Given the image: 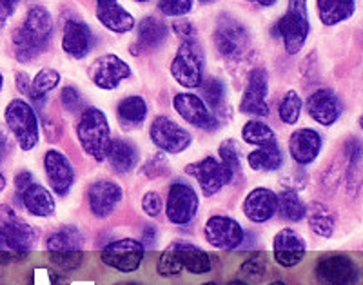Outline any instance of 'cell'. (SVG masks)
<instances>
[{
    "instance_id": "obj_1",
    "label": "cell",
    "mask_w": 363,
    "mask_h": 285,
    "mask_svg": "<svg viewBox=\"0 0 363 285\" xmlns=\"http://www.w3.org/2000/svg\"><path fill=\"white\" fill-rule=\"evenodd\" d=\"M53 33V18L44 6H33L24 24L13 33V48L18 62H29L48 48Z\"/></svg>"
},
{
    "instance_id": "obj_2",
    "label": "cell",
    "mask_w": 363,
    "mask_h": 285,
    "mask_svg": "<svg viewBox=\"0 0 363 285\" xmlns=\"http://www.w3.org/2000/svg\"><path fill=\"white\" fill-rule=\"evenodd\" d=\"M37 242L35 229L26 223L9 206L0 203V262L21 260Z\"/></svg>"
},
{
    "instance_id": "obj_3",
    "label": "cell",
    "mask_w": 363,
    "mask_h": 285,
    "mask_svg": "<svg viewBox=\"0 0 363 285\" xmlns=\"http://www.w3.org/2000/svg\"><path fill=\"white\" fill-rule=\"evenodd\" d=\"M77 137H79L80 145L89 157L95 158L96 162L106 160L108 145L111 137H109V124L108 116L104 115L99 108H86L77 125Z\"/></svg>"
},
{
    "instance_id": "obj_4",
    "label": "cell",
    "mask_w": 363,
    "mask_h": 285,
    "mask_svg": "<svg viewBox=\"0 0 363 285\" xmlns=\"http://www.w3.org/2000/svg\"><path fill=\"white\" fill-rule=\"evenodd\" d=\"M309 29L307 0H289V9L277 24V31L284 40L285 51L289 55H296L306 46Z\"/></svg>"
},
{
    "instance_id": "obj_5",
    "label": "cell",
    "mask_w": 363,
    "mask_h": 285,
    "mask_svg": "<svg viewBox=\"0 0 363 285\" xmlns=\"http://www.w3.org/2000/svg\"><path fill=\"white\" fill-rule=\"evenodd\" d=\"M203 53L196 38L182 42L177 57L171 62V74L182 87L194 89L202 86Z\"/></svg>"
},
{
    "instance_id": "obj_6",
    "label": "cell",
    "mask_w": 363,
    "mask_h": 285,
    "mask_svg": "<svg viewBox=\"0 0 363 285\" xmlns=\"http://www.w3.org/2000/svg\"><path fill=\"white\" fill-rule=\"evenodd\" d=\"M4 116L22 151H31L38 142V120L35 109L24 100L15 99L8 104Z\"/></svg>"
},
{
    "instance_id": "obj_7",
    "label": "cell",
    "mask_w": 363,
    "mask_h": 285,
    "mask_svg": "<svg viewBox=\"0 0 363 285\" xmlns=\"http://www.w3.org/2000/svg\"><path fill=\"white\" fill-rule=\"evenodd\" d=\"M144 252L145 249L142 242L133 238H122L106 245L100 252V258L108 267L116 269L120 273H133L140 267Z\"/></svg>"
},
{
    "instance_id": "obj_8",
    "label": "cell",
    "mask_w": 363,
    "mask_h": 285,
    "mask_svg": "<svg viewBox=\"0 0 363 285\" xmlns=\"http://www.w3.org/2000/svg\"><path fill=\"white\" fill-rule=\"evenodd\" d=\"M215 44L225 58L238 60L249 48V33L244 26L231 17H222L216 24Z\"/></svg>"
},
{
    "instance_id": "obj_9",
    "label": "cell",
    "mask_w": 363,
    "mask_h": 285,
    "mask_svg": "<svg viewBox=\"0 0 363 285\" xmlns=\"http://www.w3.org/2000/svg\"><path fill=\"white\" fill-rule=\"evenodd\" d=\"M149 137L153 140L160 151L169 155L184 153L191 145V135L182 128L174 124L173 120L167 116H157L149 129Z\"/></svg>"
},
{
    "instance_id": "obj_10",
    "label": "cell",
    "mask_w": 363,
    "mask_h": 285,
    "mask_svg": "<svg viewBox=\"0 0 363 285\" xmlns=\"http://www.w3.org/2000/svg\"><path fill=\"white\" fill-rule=\"evenodd\" d=\"M199 211V196L191 186L184 182H174L169 187L165 215L174 225H187Z\"/></svg>"
},
{
    "instance_id": "obj_11",
    "label": "cell",
    "mask_w": 363,
    "mask_h": 285,
    "mask_svg": "<svg viewBox=\"0 0 363 285\" xmlns=\"http://www.w3.org/2000/svg\"><path fill=\"white\" fill-rule=\"evenodd\" d=\"M203 235H206V240L213 247L233 251V249L242 245L245 233L235 218L216 215L207 220Z\"/></svg>"
},
{
    "instance_id": "obj_12",
    "label": "cell",
    "mask_w": 363,
    "mask_h": 285,
    "mask_svg": "<svg viewBox=\"0 0 363 285\" xmlns=\"http://www.w3.org/2000/svg\"><path fill=\"white\" fill-rule=\"evenodd\" d=\"M131 77V67L116 55H102L91 64L89 79L100 89H116Z\"/></svg>"
},
{
    "instance_id": "obj_13",
    "label": "cell",
    "mask_w": 363,
    "mask_h": 285,
    "mask_svg": "<svg viewBox=\"0 0 363 285\" xmlns=\"http://www.w3.org/2000/svg\"><path fill=\"white\" fill-rule=\"evenodd\" d=\"M173 108L182 118L189 122L191 125L206 131H213L218 128V118L211 111L200 96L193 93H178L173 99Z\"/></svg>"
},
{
    "instance_id": "obj_14",
    "label": "cell",
    "mask_w": 363,
    "mask_h": 285,
    "mask_svg": "<svg viewBox=\"0 0 363 285\" xmlns=\"http://www.w3.org/2000/svg\"><path fill=\"white\" fill-rule=\"evenodd\" d=\"M186 173L196 178V182L202 187L206 196H213V194L218 193L223 186L233 182V177L229 174V171L223 167L222 162H218L213 157H207L203 158V160L194 162V164L187 166Z\"/></svg>"
},
{
    "instance_id": "obj_15",
    "label": "cell",
    "mask_w": 363,
    "mask_h": 285,
    "mask_svg": "<svg viewBox=\"0 0 363 285\" xmlns=\"http://www.w3.org/2000/svg\"><path fill=\"white\" fill-rule=\"evenodd\" d=\"M316 276L325 285H354L358 280V267L349 257L333 255L318 262Z\"/></svg>"
},
{
    "instance_id": "obj_16",
    "label": "cell",
    "mask_w": 363,
    "mask_h": 285,
    "mask_svg": "<svg viewBox=\"0 0 363 285\" xmlns=\"http://www.w3.org/2000/svg\"><path fill=\"white\" fill-rule=\"evenodd\" d=\"M267 95V73L262 67H256L247 77V87H245L244 99H242V111L255 116H265L269 113Z\"/></svg>"
},
{
    "instance_id": "obj_17",
    "label": "cell",
    "mask_w": 363,
    "mask_h": 285,
    "mask_svg": "<svg viewBox=\"0 0 363 285\" xmlns=\"http://www.w3.org/2000/svg\"><path fill=\"white\" fill-rule=\"evenodd\" d=\"M272 251H274L277 264L285 269H291L303 260L307 245L306 240L301 238L294 229H281L272 240Z\"/></svg>"
},
{
    "instance_id": "obj_18",
    "label": "cell",
    "mask_w": 363,
    "mask_h": 285,
    "mask_svg": "<svg viewBox=\"0 0 363 285\" xmlns=\"http://www.w3.org/2000/svg\"><path fill=\"white\" fill-rule=\"evenodd\" d=\"M44 169L51 187L57 194L64 196L74 184V171L67 157L57 149H50L44 155Z\"/></svg>"
},
{
    "instance_id": "obj_19",
    "label": "cell",
    "mask_w": 363,
    "mask_h": 285,
    "mask_svg": "<svg viewBox=\"0 0 363 285\" xmlns=\"http://www.w3.org/2000/svg\"><path fill=\"white\" fill-rule=\"evenodd\" d=\"M122 196H124L122 187L109 180H96L95 184H91L89 191H87L91 213L99 218H106L111 215L116 206L122 202Z\"/></svg>"
},
{
    "instance_id": "obj_20",
    "label": "cell",
    "mask_w": 363,
    "mask_h": 285,
    "mask_svg": "<svg viewBox=\"0 0 363 285\" xmlns=\"http://www.w3.org/2000/svg\"><path fill=\"white\" fill-rule=\"evenodd\" d=\"M343 106L335 91L318 89L307 99V113L316 120L318 124L333 125L342 116Z\"/></svg>"
},
{
    "instance_id": "obj_21",
    "label": "cell",
    "mask_w": 363,
    "mask_h": 285,
    "mask_svg": "<svg viewBox=\"0 0 363 285\" xmlns=\"http://www.w3.org/2000/svg\"><path fill=\"white\" fill-rule=\"evenodd\" d=\"M278 194L267 187H256L244 200V215L255 223H265L277 215Z\"/></svg>"
},
{
    "instance_id": "obj_22",
    "label": "cell",
    "mask_w": 363,
    "mask_h": 285,
    "mask_svg": "<svg viewBox=\"0 0 363 285\" xmlns=\"http://www.w3.org/2000/svg\"><path fill=\"white\" fill-rule=\"evenodd\" d=\"M322 151V137L314 129H298L289 138V153L300 166H309Z\"/></svg>"
},
{
    "instance_id": "obj_23",
    "label": "cell",
    "mask_w": 363,
    "mask_h": 285,
    "mask_svg": "<svg viewBox=\"0 0 363 285\" xmlns=\"http://www.w3.org/2000/svg\"><path fill=\"white\" fill-rule=\"evenodd\" d=\"M95 44V37L86 22L67 21L64 26L62 50L73 58H84Z\"/></svg>"
},
{
    "instance_id": "obj_24",
    "label": "cell",
    "mask_w": 363,
    "mask_h": 285,
    "mask_svg": "<svg viewBox=\"0 0 363 285\" xmlns=\"http://www.w3.org/2000/svg\"><path fill=\"white\" fill-rule=\"evenodd\" d=\"M96 18L113 33H128L135 28V17L116 0H96Z\"/></svg>"
},
{
    "instance_id": "obj_25",
    "label": "cell",
    "mask_w": 363,
    "mask_h": 285,
    "mask_svg": "<svg viewBox=\"0 0 363 285\" xmlns=\"http://www.w3.org/2000/svg\"><path fill=\"white\" fill-rule=\"evenodd\" d=\"M106 158L111 164L113 171L124 174L135 169V166L138 164V151L131 142L124 140V138H111Z\"/></svg>"
},
{
    "instance_id": "obj_26",
    "label": "cell",
    "mask_w": 363,
    "mask_h": 285,
    "mask_svg": "<svg viewBox=\"0 0 363 285\" xmlns=\"http://www.w3.org/2000/svg\"><path fill=\"white\" fill-rule=\"evenodd\" d=\"M171 249L177 252L182 267L187 269L189 273L203 274L211 271V258L203 249L193 244H186V242H174Z\"/></svg>"
},
{
    "instance_id": "obj_27",
    "label": "cell",
    "mask_w": 363,
    "mask_h": 285,
    "mask_svg": "<svg viewBox=\"0 0 363 285\" xmlns=\"http://www.w3.org/2000/svg\"><path fill=\"white\" fill-rule=\"evenodd\" d=\"M22 203L28 209L31 215L40 216V218H45V216H51L55 213V199L51 196V193L45 189L40 184H31V186L26 187L21 193Z\"/></svg>"
},
{
    "instance_id": "obj_28",
    "label": "cell",
    "mask_w": 363,
    "mask_h": 285,
    "mask_svg": "<svg viewBox=\"0 0 363 285\" xmlns=\"http://www.w3.org/2000/svg\"><path fill=\"white\" fill-rule=\"evenodd\" d=\"M318 17L323 26H336L351 18L356 11L354 0H316Z\"/></svg>"
},
{
    "instance_id": "obj_29",
    "label": "cell",
    "mask_w": 363,
    "mask_h": 285,
    "mask_svg": "<svg viewBox=\"0 0 363 285\" xmlns=\"http://www.w3.org/2000/svg\"><path fill=\"white\" fill-rule=\"evenodd\" d=\"M247 162L251 169L255 171H277L284 164V155H281L278 142H271V144H264L251 151Z\"/></svg>"
},
{
    "instance_id": "obj_30",
    "label": "cell",
    "mask_w": 363,
    "mask_h": 285,
    "mask_svg": "<svg viewBox=\"0 0 363 285\" xmlns=\"http://www.w3.org/2000/svg\"><path fill=\"white\" fill-rule=\"evenodd\" d=\"M167 38V26L155 17H147L138 24V42L144 50H155Z\"/></svg>"
},
{
    "instance_id": "obj_31",
    "label": "cell",
    "mask_w": 363,
    "mask_h": 285,
    "mask_svg": "<svg viewBox=\"0 0 363 285\" xmlns=\"http://www.w3.org/2000/svg\"><path fill=\"white\" fill-rule=\"evenodd\" d=\"M147 116V104L142 96H128L118 104V118L124 128H136Z\"/></svg>"
},
{
    "instance_id": "obj_32",
    "label": "cell",
    "mask_w": 363,
    "mask_h": 285,
    "mask_svg": "<svg viewBox=\"0 0 363 285\" xmlns=\"http://www.w3.org/2000/svg\"><path fill=\"white\" fill-rule=\"evenodd\" d=\"M48 251H77L82 249V233L74 225H66V228L58 229L48 238Z\"/></svg>"
},
{
    "instance_id": "obj_33",
    "label": "cell",
    "mask_w": 363,
    "mask_h": 285,
    "mask_svg": "<svg viewBox=\"0 0 363 285\" xmlns=\"http://www.w3.org/2000/svg\"><path fill=\"white\" fill-rule=\"evenodd\" d=\"M284 220L289 222H300L306 218L307 207L306 203L301 202L298 193L294 189H287L281 194H278V211Z\"/></svg>"
},
{
    "instance_id": "obj_34",
    "label": "cell",
    "mask_w": 363,
    "mask_h": 285,
    "mask_svg": "<svg viewBox=\"0 0 363 285\" xmlns=\"http://www.w3.org/2000/svg\"><path fill=\"white\" fill-rule=\"evenodd\" d=\"M309 213V225L318 236H323V238H330L333 233H335V216L330 215V211L327 209L323 203H313Z\"/></svg>"
},
{
    "instance_id": "obj_35",
    "label": "cell",
    "mask_w": 363,
    "mask_h": 285,
    "mask_svg": "<svg viewBox=\"0 0 363 285\" xmlns=\"http://www.w3.org/2000/svg\"><path fill=\"white\" fill-rule=\"evenodd\" d=\"M218 153H220V162H222L223 167L229 171L233 180L238 178L240 173H242V157H240L238 144H236L235 140H223L222 144H220Z\"/></svg>"
},
{
    "instance_id": "obj_36",
    "label": "cell",
    "mask_w": 363,
    "mask_h": 285,
    "mask_svg": "<svg viewBox=\"0 0 363 285\" xmlns=\"http://www.w3.org/2000/svg\"><path fill=\"white\" fill-rule=\"evenodd\" d=\"M242 137L247 144L255 145H264L271 144V142H277V135L272 131L269 125H265L264 122H258V120H252V122H247L242 129Z\"/></svg>"
},
{
    "instance_id": "obj_37",
    "label": "cell",
    "mask_w": 363,
    "mask_h": 285,
    "mask_svg": "<svg viewBox=\"0 0 363 285\" xmlns=\"http://www.w3.org/2000/svg\"><path fill=\"white\" fill-rule=\"evenodd\" d=\"M206 106L213 111L225 109V86L220 79H207L202 86Z\"/></svg>"
},
{
    "instance_id": "obj_38",
    "label": "cell",
    "mask_w": 363,
    "mask_h": 285,
    "mask_svg": "<svg viewBox=\"0 0 363 285\" xmlns=\"http://www.w3.org/2000/svg\"><path fill=\"white\" fill-rule=\"evenodd\" d=\"M60 82V74L58 71L51 69V67H45V69H40L37 73L33 80H31V86H33V91L37 95L38 100H44L45 93H50L51 89L58 86Z\"/></svg>"
},
{
    "instance_id": "obj_39",
    "label": "cell",
    "mask_w": 363,
    "mask_h": 285,
    "mask_svg": "<svg viewBox=\"0 0 363 285\" xmlns=\"http://www.w3.org/2000/svg\"><path fill=\"white\" fill-rule=\"evenodd\" d=\"M280 118L284 124H296L301 113V99L296 91H287L280 102Z\"/></svg>"
},
{
    "instance_id": "obj_40",
    "label": "cell",
    "mask_w": 363,
    "mask_h": 285,
    "mask_svg": "<svg viewBox=\"0 0 363 285\" xmlns=\"http://www.w3.org/2000/svg\"><path fill=\"white\" fill-rule=\"evenodd\" d=\"M51 264L57 265L58 269L62 271H73V269L80 267L84 260L82 249H77V251H55L50 252Z\"/></svg>"
},
{
    "instance_id": "obj_41",
    "label": "cell",
    "mask_w": 363,
    "mask_h": 285,
    "mask_svg": "<svg viewBox=\"0 0 363 285\" xmlns=\"http://www.w3.org/2000/svg\"><path fill=\"white\" fill-rule=\"evenodd\" d=\"M182 269L184 267H182L180 260H178L177 252L171 247L167 251H164V255H162L157 265L158 274H162V276H177V274H180Z\"/></svg>"
},
{
    "instance_id": "obj_42",
    "label": "cell",
    "mask_w": 363,
    "mask_h": 285,
    "mask_svg": "<svg viewBox=\"0 0 363 285\" xmlns=\"http://www.w3.org/2000/svg\"><path fill=\"white\" fill-rule=\"evenodd\" d=\"M158 9L165 17H184L193 9V0H160Z\"/></svg>"
},
{
    "instance_id": "obj_43",
    "label": "cell",
    "mask_w": 363,
    "mask_h": 285,
    "mask_svg": "<svg viewBox=\"0 0 363 285\" xmlns=\"http://www.w3.org/2000/svg\"><path fill=\"white\" fill-rule=\"evenodd\" d=\"M265 267H267V264H265L264 255H255V257L244 262V265H242V274H245L247 278H252V280H258V278L264 276Z\"/></svg>"
},
{
    "instance_id": "obj_44",
    "label": "cell",
    "mask_w": 363,
    "mask_h": 285,
    "mask_svg": "<svg viewBox=\"0 0 363 285\" xmlns=\"http://www.w3.org/2000/svg\"><path fill=\"white\" fill-rule=\"evenodd\" d=\"M60 102H62V106L66 108V111L69 113L79 111V109L82 108V96H80L79 89L73 86L64 87L62 93H60Z\"/></svg>"
},
{
    "instance_id": "obj_45",
    "label": "cell",
    "mask_w": 363,
    "mask_h": 285,
    "mask_svg": "<svg viewBox=\"0 0 363 285\" xmlns=\"http://www.w3.org/2000/svg\"><path fill=\"white\" fill-rule=\"evenodd\" d=\"M162 203L160 194L155 193V191H149V193L144 194V199H142V209H144L145 215L149 216H158L162 213Z\"/></svg>"
},
{
    "instance_id": "obj_46",
    "label": "cell",
    "mask_w": 363,
    "mask_h": 285,
    "mask_svg": "<svg viewBox=\"0 0 363 285\" xmlns=\"http://www.w3.org/2000/svg\"><path fill=\"white\" fill-rule=\"evenodd\" d=\"M17 87H18V91L24 93V95L29 96V99L33 100V102H42V100H38L37 95H35L33 86H31V80H29V77L26 73L17 74Z\"/></svg>"
},
{
    "instance_id": "obj_47",
    "label": "cell",
    "mask_w": 363,
    "mask_h": 285,
    "mask_svg": "<svg viewBox=\"0 0 363 285\" xmlns=\"http://www.w3.org/2000/svg\"><path fill=\"white\" fill-rule=\"evenodd\" d=\"M165 167H167V160H165V158L162 157V155H157V157H155L153 160L149 162L147 166H145L144 173H147L149 177L155 178V177H158V174L164 173Z\"/></svg>"
},
{
    "instance_id": "obj_48",
    "label": "cell",
    "mask_w": 363,
    "mask_h": 285,
    "mask_svg": "<svg viewBox=\"0 0 363 285\" xmlns=\"http://www.w3.org/2000/svg\"><path fill=\"white\" fill-rule=\"evenodd\" d=\"M21 0H0V29L4 28L8 18L15 13V8Z\"/></svg>"
},
{
    "instance_id": "obj_49",
    "label": "cell",
    "mask_w": 363,
    "mask_h": 285,
    "mask_svg": "<svg viewBox=\"0 0 363 285\" xmlns=\"http://www.w3.org/2000/svg\"><path fill=\"white\" fill-rule=\"evenodd\" d=\"M173 29L182 40H193V38H196L194 37L196 31H194L193 24H189V22H177V24L173 26Z\"/></svg>"
},
{
    "instance_id": "obj_50",
    "label": "cell",
    "mask_w": 363,
    "mask_h": 285,
    "mask_svg": "<svg viewBox=\"0 0 363 285\" xmlns=\"http://www.w3.org/2000/svg\"><path fill=\"white\" fill-rule=\"evenodd\" d=\"M31 184H33V174L29 173V171H22V173H18L17 178H15V186H17L18 193H22V191L28 186H31Z\"/></svg>"
},
{
    "instance_id": "obj_51",
    "label": "cell",
    "mask_w": 363,
    "mask_h": 285,
    "mask_svg": "<svg viewBox=\"0 0 363 285\" xmlns=\"http://www.w3.org/2000/svg\"><path fill=\"white\" fill-rule=\"evenodd\" d=\"M155 244H157V229L147 225L144 229V235H142V245H144V249H151L155 247Z\"/></svg>"
},
{
    "instance_id": "obj_52",
    "label": "cell",
    "mask_w": 363,
    "mask_h": 285,
    "mask_svg": "<svg viewBox=\"0 0 363 285\" xmlns=\"http://www.w3.org/2000/svg\"><path fill=\"white\" fill-rule=\"evenodd\" d=\"M6 153H8V140H6V137L0 133V160L6 157Z\"/></svg>"
},
{
    "instance_id": "obj_53",
    "label": "cell",
    "mask_w": 363,
    "mask_h": 285,
    "mask_svg": "<svg viewBox=\"0 0 363 285\" xmlns=\"http://www.w3.org/2000/svg\"><path fill=\"white\" fill-rule=\"evenodd\" d=\"M247 2L258 4V6H262V8H271V6L277 4V0H247Z\"/></svg>"
},
{
    "instance_id": "obj_54",
    "label": "cell",
    "mask_w": 363,
    "mask_h": 285,
    "mask_svg": "<svg viewBox=\"0 0 363 285\" xmlns=\"http://www.w3.org/2000/svg\"><path fill=\"white\" fill-rule=\"evenodd\" d=\"M4 187H6V178L4 174L0 173V191H4Z\"/></svg>"
},
{
    "instance_id": "obj_55",
    "label": "cell",
    "mask_w": 363,
    "mask_h": 285,
    "mask_svg": "<svg viewBox=\"0 0 363 285\" xmlns=\"http://www.w3.org/2000/svg\"><path fill=\"white\" fill-rule=\"evenodd\" d=\"M227 285H247V284H245V281H242V280H233V281H229Z\"/></svg>"
},
{
    "instance_id": "obj_56",
    "label": "cell",
    "mask_w": 363,
    "mask_h": 285,
    "mask_svg": "<svg viewBox=\"0 0 363 285\" xmlns=\"http://www.w3.org/2000/svg\"><path fill=\"white\" fill-rule=\"evenodd\" d=\"M269 285H285V284H284V281L277 280V281H271V284H269Z\"/></svg>"
},
{
    "instance_id": "obj_57",
    "label": "cell",
    "mask_w": 363,
    "mask_h": 285,
    "mask_svg": "<svg viewBox=\"0 0 363 285\" xmlns=\"http://www.w3.org/2000/svg\"><path fill=\"white\" fill-rule=\"evenodd\" d=\"M2 86H4V77H2V73H0V89H2Z\"/></svg>"
},
{
    "instance_id": "obj_58",
    "label": "cell",
    "mask_w": 363,
    "mask_h": 285,
    "mask_svg": "<svg viewBox=\"0 0 363 285\" xmlns=\"http://www.w3.org/2000/svg\"><path fill=\"white\" fill-rule=\"evenodd\" d=\"M118 285H138V284H135V281H128V284H118Z\"/></svg>"
},
{
    "instance_id": "obj_59",
    "label": "cell",
    "mask_w": 363,
    "mask_h": 285,
    "mask_svg": "<svg viewBox=\"0 0 363 285\" xmlns=\"http://www.w3.org/2000/svg\"><path fill=\"white\" fill-rule=\"evenodd\" d=\"M203 285H218V284H216V281H207V284H203Z\"/></svg>"
},
{
    "instance_id": "obj_60",
    "label": "cell",
    "mask_w": 363,
    "mask_h": 285,
    "mask_svg": "<svg viewBox=\"0 0 363 285\" xmlns=\"http://www.w3.org/2000/svg\"><path fill=\"white\" fill-rule=\"evenodd\" d=\"M200 2H206L207 4V2H213V0H200Z\"/></svg>"
},
{
    "instance_id": "obj_61",
    "label": "cell",
    "mask_w": 363,
    "mask_h": 285,
    "mask_svg": "<svg viewBox=\"0 0 363 285\" xmlns=\"http://www.w3.org/2000/svg\"><path fill=\"white\" fill-rule=\"evenodd\" d=\"M136 2H149V0H136Z\"/></svg>"
}]
</instances>
